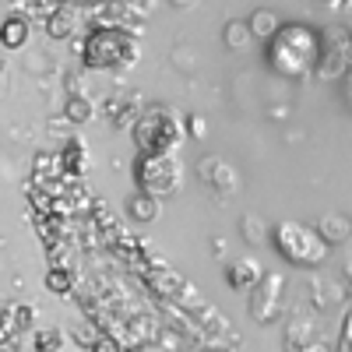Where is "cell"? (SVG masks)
Instances as JSON below:
<instances>
[{"label":"cell","instance_id":"1","mask_svg":"<svg viewBox=\"0 0 352 352\" xmlns=\"http://www.w3.org/2000/svg\"><path fill=\"white\" fill-rule=\"evenodd\" d=\"M320 53H324V39L314 25L307 21H292V25H282L278 36L268 43V53L264 60L268 67L282 78H310L317 74V64H320Z\"/></svg>","mask_w":352,"mask_h":352},{"label":"cell","instance_id":"2","mask_svg":"<svg viewBox=\"0 0 352 352\" xmlns=\"http://www.w3.org/2000/svg\"><path fill=\"white\" fill-rule=\"evenodd\" d=\"M81 64L88 71H120L127 64L138 60V39L127 28H116V25H96L85 39L74 43Z\"/></svg>","mask_w":352,"mask_h":352},{"label":"cell","instance_id":"3","mask_svg":"<svg viewBox=\"0 0 352 352\" xmlns=\"http://www.w3.org/2000/svg\"><path fill=\"white\" fill-rule=\"evenodd\" d=\"M134 134V148L138 155H173L176 148L184 144L187 127H184V116L176 113L173 106H144L138 124L131 127Z\"/></svg>","mask_w":352,"mask_h":352},{"label":"cell","instance_id":"4","mask_svg":"<svg viewBox=\"0 0 352 352\" xmlns=\"http://www.w3.org/2000/svg\"><path fill=\"white\" fill-rule=\"evenodd\" d=\"M275 247L289 264H300V268H320L331 254V243L317 232V226L292 222V219L275 226Z\"/></svg>","mask_w":352,"mask_h":352},{"label":"cell","instance_id":"5","mask_svg":"<svg viewBox=\"0 0 352 352\" xmlns=\"http://www.w3.org/2000/svg\"><path fill=\"white\" fill-rule=\"evenodd\" d=\"M134 184H138V190L162 201V197L180 190V162H176L173 155H138Z\"/></svg>","mask_w":352,"mask_h":352},{"label":"cell","instance_id":"6","mask_svg":"<svg viewBox=\"0 0 352 352\" xmlns=\"http://www.w3.org/2000/svg\"><path fill=\"white\" fill-rule=\"evenodd\" d=\"M285 307V275L268 272L254 289H250V317L257 324H275Z\"/></svg>","mask_w":352,"mask_h":352},{"label":"cell","instance_id":"7","mask_svg":"<svg viewBox=\"0 0 352 352\" xmlns=\"http://www.w3.org/2000/svg\"><path fill=\"white\" fill-rule=\"evenodd\" d=\"M324 39V53H320V64H317V78L320 81H335L349 74V43H352V28L345 25H331L320 32Z\"/></svg>","mask_w":352,"mask_h":352},{"label":"cell","instance_id":"8","mask_svg":"<svg viewBox=\"0 0 352 352\" xmlns=\"http://www.w3.org/2000/svg\"><path fill=\"white\" fill-rule=\"evenodd\" d=\"M197 173H201V180L208 184V187H215L222 197H232V194L240 190V173L232 169L229 162L215 159V155H204V159L197 162Z\"/></svg>","mask_w":352,"mask_h":352},{"label":"cell","instance_id":"9","mask_svg":"<svg viewBox=\"0 0 352 352\" xmlns=\"http://www.w3.org/2000/svg\"><path fill=\"white\" fill-rule=\"evenodd\" d=\"M78 8L74 4H56L53 14L46 18V36L50 39H71L74 36V28H78Z\"/></svg>","mask_w":352,"mask_h":352},{"label":"cell","instance_id":"10","mask_svg":"<svg viewBox=\"0 0 352 352\" xmlns=\"http://www.w3.org/2000/svg\"><path fill=\"white\" fill-rule=\"evenodd\" d=\"M102 116H106L113 127H134L138 116H141V109H138V102L127 99V96H113V99H106Z\"/></svg>","mask_w":352,"mask_h":352},{"label":"cell","instance_id":"11","mask_svg":"<svg viewBox=\"0 0 352 352\" xmlns=\"http://www.w3.org/2000/svg\"><path fill=\"white\" fill-rule=\"evenodd\" d=\"M261 278H264V272H261V264H257L254 257L232 261L229 268H226V282H229L232 289H254Z\"/></svg>","mask_w":352,"mask_h":352},{"label":"cell","instance_id":"12","mask_svg":"<svg viewBox=\"0 0 352 352\" xmlns=\"http://www.w3.org/2000/svg\"><path fill=\"white\" fill-rule=\"evenodd\" d=\"M60 166H64V176H71V180H85L88 173V152L81 138H71L64 148H60Z\"/></svg>","mask_w":352,"mask_h":352},{"label":"cell","instance_id":"13","mask_svg":"<svg viewBox=\"0 0 352 352\" xmlns=\"http://www.w3.org/2000/svg\"><path fill=\"white\" fill-rule=\"evenodd\" d=\"M317 232L324 236L331 247L335 243H345V240H352V219L345 215V212H324V219L317 222Z\"/></svg>","mask_w":352,"mask_h":352},{"label":"cell","instance_id":"14","mask_svg":"<svg viewBox=\"0 0 352 352\" xmlns=\"http://www.w3.org/2000/svg\"><path fill=\"white\" fill-rule=\"evenodd\" d=\"M28 32H32V25H28L25 18L8 14L4 21H0V46L4 50H21L28 43Z\"/></svg>","mask_w":352,"mask_h":352},{"label":"cell","instance_id":"15","mask_svg":"<svg viewBox=\"0 0 352 352\" xmlns=\"http://www.w3.org/2000/svg\"><path fill=\"white\" fill-rule=\"evenodd\" d=\"M159 212H162V204H159V197H152V194L138 190V194L127 197V215H131L134 222H155Z\"/></svg>","mask_w":352,"mask_h":352},{"label":"cell","instance_id":"16","mask_svg":"<svg viewBox=\"0 0 352 352\" xmlns=\"http://www.w3.org/2000/svg\"><path fill=\"white\" fill-rule=\"evenodd\" d=\"M250 32H254V39H275L278 36V28H282V21H278V14L275 11H268V8H257L254 14H250Z\"/></svg>","mask_w":352,"mask_h":352},{"label":"cell","instance_id":"17","mask_svg":"<svg viewBox=\"0 0 352 352\" xmlns=\"http://www.w3.org/2000/svg\"><path fill=\"white\" fill-rule=\"evenodd\" d=\"M64 116L71 120V127H81V124H88V120L96 116V106H92V99H88V96H81V92H78V96H71V99H67Z\"/></svg>","mask_w":352,"mask_h":352},{"label":"cell","instance_id":"18","mask_svg":"<svg viewBox=\"0 0 352 352\" xmlns=\"http://www.w3.org/2000/svg\"><path fill=\"white\" fill-rule=\"evenodd\" d=\"M222 39H226L229 50H247V46L254 43V32H250L247 21L232 18V21H226V28H222Z\"/></svg>","mask_w":352,"mask_h":352},{"label":"cell","instance_id":"19","mask_svg":"<svg viewBox=\"0 0 352 352\" xmlns=\"http://www.w3.org/2000/svg\"><path fill=\"white\" fill-rule=\"evenodd\" d=\"M43 285L53 292V296H71V289H74V272L71 268H50Z\"/></svg>","mask_w":352,"mask_h":352},{"label":"cell","instance_id":"20","mask_svg":"<svg viewBox=\"0 0 352 352\" xmlns=\"http://www.w3.org/2000/svg\"><path fill=\"white\" fill-rule=\"evenodd\" d=\"M240 236L247 240V243H268V226H264L257 215H243L240 219Z\"/></svg>","mask_w":352,"mask_h":352},{"label":"cell","instance_id":"21","mask_svg":"<svg viewBox=\"0 0 352 352\" xmlns=\"http://www.w3.org/2000/svg\"><path fill=\"white\" fill-rule=\"evenodd\" d=\"M32 345H36V352H60L64 349V331L60 328H39Z\"/></svg>","mask_w":352,"mask_h":352},{"label":"cell","instance_id":"22","mask_svg":"<svg viewBox=\"0 0 352 352\" xmlns=\"http://www.w3.org/2000/svg\"><path fill=\"white\" fill-rule=\"evenodd\" d=\"M99 335H102V328L96 324V320H81V324L74 328V335H71V338H74V342L88 352V349H92V342H96Z\"/></svg>","mask_w":352,"mask_h":352},{"label":"cell","instance_id":"23","mask_svg":"<svg viewBox=\"0 0 352 352\" xmlns=\"http://www.w3.org/2000/svg\"><path fill=\"white\" fill-rule=\"evenodd\" d=\"M88 352H124V342L116 338L113 331H106V328H102V335L92 342V349H88Z\"/></svg>","mask_w":352,"mask_h":352},{"label":"cell","instance_id":"24","mask_svg":"<svg viewBox=\"0 0 352 352\" xmlns=\"http://www.w3.org/2000/svg\"><path fill=\"white\" fill-rule=\"evenodd\" d=\"M338 352H352V303L342 317V331H338Z\"/></svg>","mask_w":352,"mask_h":352},{"label":"cell","instance_id":"25","mask_svg":"<svg viewBox=\"0 0 352 352\" xmlns=\"http://www.w3.org/2000/svg\"><path fill=\"white\" fill-rule=\"evenodd\" d=\"M11 310H14V328H18V331L32 324V317H36V314H32V307H25V303H14Z\"/></svg>","mask_w":352,"mask_h":352},{"label":"cell","instance_id":"26","mask_svg":"<svg viewBox=\"0 0 352 352\" xmlns=\"http://www.w3.org/2000/svg\"><path fill=\"white\" fill-rule=\"evenodd\" d=\"M131 352H166V349H162L159 342H134Z\"/></svg>","mask_w":352,"mask_h":352},{"label":"cell","instance_id":"27","mask_svg":"<svg viewBox=\"0 0 352 352\" xmlns=\"http://www.w3.org/2000/svg\"><path fill=\"white\" fill-rule=\"evenodd\" d=\"M300 352H331V345H328V342H320V338H314V342H307Z\"/></svg>","mask_w":352,"mask_h":352},{"label":"cell","instance_id":"28","mask_svg":"<svg viewBox=\"0 0 352 352\" xmlns=\"http://www.w3.org/2000/svg\"><path fill=\"white\" fill-rule=\"evenodd\" d=\"M204 131H208V127H204L201 116H190V134H194V138H204Z\"/></svg>","mask_w":352,"mask_h":352},{"label":"cell","instance_id":"29","mask_svg":"<svg viewBox=\"0 0 352 352\" xmlns=\"http://www.w3.org/2000/svg\"><path fill=\"white\" fill-rule=\"evenodd\" d=\"M345 106L352 109V71L345 74Z\"/></svg>","mask_w":352,"mask_h":352},{"label":"cell","instance_id":"30","mask_svg":"<svg viewBox=\"0 0 352 352\" xmlns=\"http://www.w3.org/2000/svg\"><path fill=\"white\" fill-rule=\"evenodd\" d=\"M208 352H240V349H222V345H212Z\"/></svg>","mask_w":352,"mask_h":352},{"label":"cell","instance_id":"31","mask_svg":"<svg viewBox=\"0 0 352 352\" xmlns=\"http://www.w3.org/2000/svg\"><path fill=\"white\" fill-rule=\"evenodd\" d=\"M349 71H352V43H349Z\"/></svg>","mask_w":352,"mask_h":352},{"label":"cell","instance_id":"32","mask_svg":"<svg viewBox=\"0 0 352 352\" xmlns=\"http://www.w3.org/2000/svg\"><path fill=\"white\" fill-rule=\"evenodd\" d=\"M173 4H176V8H180V4H190V0H173Z\"/></svg>","mask_w":352,"mask_h":352}]
</instances>
